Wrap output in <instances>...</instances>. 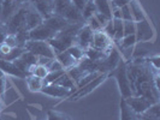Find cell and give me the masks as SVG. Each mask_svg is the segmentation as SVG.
Here are the masks:
<instances>
[{"mask_svg":"<svg viewBox=\"0 0 160 120\" xmlns=\"http://www.w3.org/2000/svg\"><path fill=\"white\" fill-rule=\"evenodd\" d=\"M127 63V73L132 95L148 98L152 103H159V88L154 83V76L159 73L146 58H134Z\"/></svg>","mask_w":160,"mask_h":120,"instance_id":"6da1fadb","label":"cell"},{"mask_svg":"<svg viewBox=\"0 0 160 120\" xmlns=\"http://www.w3.org/2000/svg\"><path fill=\"white\" fill-rule=\"evenodd\" d=\"M83 24L84 23H70L63 30L57 32L53 39L47 41L49 46L53 48L56 55L58 53H62V52L66 50L69 47H71L72 45H75L76 36H77V34H78Z\"/></svg>","mask_w":160,"mask_h":120,"instance_id":"7a4b0ae2","label":"cell"},{"mask_svg":"<svg viewBox=\"0 0 160 120\" xmlns=\"http://www.w3.org/2000/svg\"><path fill=\"white\" fill-rule=\"evenodd\" d=\"M108 76H113L117 79L120 95H122L123 98H128L130 96H132L130 82H129L128 78V73H127V63H125L124 59L120 60V63L117 65V67L112 72H110Z\"/></svg>","mask_w":160,"mask_h":120,"instance_id":"3957f363","label":"cell"},{"mask_svg":"<svg viewBox=\"0 0 160 120\" xmlns=\"http://www.w3.org/2000/svg\"><path fill=\"white\" fill-rule=\"evenodd\" d=\"M28 7H29V2H23L17 8L16 12L4 23L8 34H17L18 31L25 30V21H27Z\"/></svg>","mask_w":160,"mask_h":120,"instance_id":"277c9868","label":"cell"},{"mask_svg":"<svg viewBox=\"0 0 160 120\" xmlns=\"http://www.w3.org/2000/svg\"><path fill=\"white\" fill-rule=\"evenodd\" d=\"M24 49L32 53V54H35L36 56H45V58H49V59L56 58V53H54L53 48L49 46L47 41L29 40L25 42Z\"/></svg>","mask_w":160,"mask_h":120,"instance_id":"5b68a950","label":"cell"},{"mask_svg":"<svg viewBox=\"0 0 160 120\" xmlns=\"http://www.w3.org/2000/svg\"><path fill=\"white\" fill-rule=\"evenodd\" d=\"M107 77H108V73H100V74H99L96 78H94L90 83L86 84V85L82 87V88H78L76 91H73L71 95L69 96V100H70V101H76V100H78V98L83 97V96L89 95V94H90L92 91H94L99 85H101V83H104Z\"/></svg>","mask_w":160,"mask_h":120,"instance_id":"8992f818","label":"cell"},{"mask_svg":"<svg viewBox=\"0 0 160 120\" xmlns=\"http://www.w3.org/2000/svg\"><path fill=\"white\" fill-rule=\"evenodd\" d=\"M136 31H135V36H136V42H147V41H152L155 36L154 29L152 28L151 22L147 19L141 21V22H136Z\"/></svg>","mask_w":160,"mask_h":120,"instance_id":"52a82bcc","label":"cell"},{"mask_svg":"<svg viewBox=\"0 0 160 120\" xmlns=\"http://www.w3.org/2000/svg\"><path fill=\"white\" fill-rule=\"evenodd\" d=\"M125 100V102L130 106V108L134 111V112L136 113L137 115H140V114H142L143 112H146L152 104V103L148 98H146V97H142V96H130L128 98H124Z\"/></svg>","mask_w":160,"mask_h":120,"instance_id":"ba28073f","label":"cell"},{"mask_svg":"<svg viewBox=\"0 0 160 120\" xmlns=\"http://www.w3.org/2000/svg\"><path fill=\"white\" fill-rule=\"evenodd\" d=\"M30 5L35 8L43 19L54 15V0H30Z\"/></svg>","mask_w":160,"mask_h":120,"instance_id":"9c48e42d","label":"cell"},{"mask_svg":"<svg viewBox=\"0 0 160 120\" xmlns=\"http://www.w3.org/2000/svg\"><path fill=\"white\" fill-rule=\"evenodd\" d=\"M93 35L94 31L89 28L87 24L84 23L82 25V28L80 29V31L76 36V41H75V45L80 46L82 49H88L89 47H92L93 45Z\"/></svg>","mask_w":160,"mask_h":120,"instance_id":"30bf717a","label":"cell"},{"mask_svg":"<svg viewBox=\"0 0 160 120\" xmlns=\"http://www.w3.org/2000/svg\"><path fill=\"white\" fill-rule=\"evenodd\" d=\"M57 32L48 28L46 24H41L39 26L29 30V39L34 41H48L54 37Z\"/></svg>","mask_w":160,"mask_h":120,"instance_id":"8fae6325","label":"cell"},{"mask_svg":"<svg viewBox=\"0 0 160 120\" xmlns=\"http://www.w3.org/2000/svg\"><path fill=\"white\" fill-rule=\"evenodd\" d=\"M40 93L45 94V95L52 96V97H60V98H65L69 97L72 94V91L70 89H66L64 87H60L58 84H46L43 85V88L41 89Z\"/></svg>","mask_w":160,"mask_h":120,"instance_id":"7c38bea8","label":"cell"},{"mask_svg":"<svg viewBox=\"0 0 160 120\" xmlns=\"http://www.w3.org/2000/svg\"><path fill=\"white\" fill-rule=\"evenodd\" d=\"M23 2H19L18 0H2V8H1V17H0V23H5L10 17L12 16L17 11Z\"/></svg>","mask_w":160,"mask_h":120,"instance_id":"4fadbf2b","label":"cell"},{"mask_svg":"<svg viewBox=\"0 0 160 120\" xmlns=\"http://www.w3.org/2000/svg\"><path fill=\"white\" fill-rule=\"evenodd\" d=\"M42 23H43V18L29 2V7H28V12H27V21H25V30L29 31L34 28L41 25Z\"/></svg>","mask_w":160,"mask_h":120,"instance_id":"5bb4252c","label":"cell"},{"mask_svg":"<svg viewBox=\"0 0 160 120\" xmlns=\"http://www.w3.org/2000/svg\"><path fill=\"white\" fill-rule=\"evenodd\" d=\"M0 70L4 72L5 74L13 76V77H17V78H23V79H25V77H27V73L23 72L22 70H19L16 65H15L13 61H8V60L0 59Z\"/></svg>","mask_w":160,"mask_h":120,"instance_id":"9a60e30c","label":"cell"},{"mask_svg":"<svg viewBox=\"0 0 160 120\" xmlns=\"http://www.w3.org/2000/svg\"><path fill=\"white\" fill-rule=\"evenodd\" d=\"M112 45V40L105 34L104 30L100 31H95L93 35V45L92 47H95L98 49H102L106 50L107 48Z\"/></svg>","mask_w":160,"mask_h":120,"instance_id":"2e32d148","label":"cell"},{"mask_svg":"<svg viewBox=\"0 0 160 120\" xmlns=\"http://www.w3.org/2000/svg\"><path fill=\"white\" fill-rule=\"evenodd\" d=\"M43 24H46L48 28H51L52 30H54L56 32L63 30L64 28H66L69 25V22L65 19L64 17L58 16V15H53L47 19H43Z\"/></svg>","mask_w":160,"mask_h":120,"instance_id":"e0dca14e","label":"cell"},{"mask_svg":"<svg viewBox=\"0 0 160 120\" xmlns=\"http://www.w3.org/2000/svg\"><path fill=\"white\" fill-rule=\"evenodd\" d=\"M128 5H129V7H130V11H131L132 21H134L135 23L147 19V15H146V12L143 11L141 4L138 2V0H130Z\"/></svg>","mask_w":160,"mask_h":120,"instance_id":"ac0fdd59","label":"cell"},{"mask_svg":"<svg viewBox=\"0 0 160 120\" xmlns=\"http://www.w3.org/2000/svg\"><path fill=\"white\" fill-rule=\"evenodd\" d=\"M69 23H84V19L82 17V12L78 8H76L73 5H70L69 7L65 10L63 16Z\"/></svg>","mask_w":160,"mask_h":120,"instance_id":"d6986e66","label":"cell"},{"mask_svg":"<svg viewBox=\"0 0 160 120\" xmlns=\"http://www.w3.org/2000/svg\"><path fill=\"white\" fill-rule=\"evenodd\" d=\"M93 2L96 7V12L102 13L108 19H112V7L108 0H93Z\"/></svg>","mask_w":160,"mask_h":120,"instance_id":"ffe728a7","label":"cell"},{"mask_svg":"<svg viewBox=\"0 0 160 120\" xmlns=\"http://www.w3.org/2000/svg\"><path fill=\"white\" fill-rule=\"evenodd\" d=\"M120 120H138V115L130 108L124 98L120 100Z\"/></svg>","mask_w":160,"mask_h":120,"instance_id":"44dd1931","label":"cell"},{"mask_svg":"<svg viewBox=\"0 0 160 120\" xmlns=\"http://www.w3.org/2000/svg\"><path fill=\"white\" fill-rule=\"evenodd\" d=\"M138 120H160L159 103L152 104L146 112L138 115Z\"/></svg>","mask_w":160,"mask_h":120,"instance_id":"7402d4cb","label":"cell"},{"mask_svg":"<svg viewBox=\"0 0 160 120\" xmlns=\"http://www.w3.org/2000/svg\"><path fill=\"white\" fill-rule=\"evenodd\" d=\"M25 80H27V85H28V89L32 91V93H39L41 91V89L43 88V79H41L39 77L34 76V74H28L25 77Z\"/></svg>","mask_w":160,"mask_h":120,"instance_id":"603a6c76","label":"cell"},{"mask_svg":"<svg viewBox=\"0 0 160 120\" xmlns=\"http://www.w3.org/2000/svg\"><path fill=\"white\" fill-rule=\"evenodd\" d=\"M56 59L62 64V66L64 67V70H69L70 67H72V66H75V65L77 64V61L69 54L68 50H64L62 53H58L56 55Z\"/></svg>","mask_w":160,"mask_h":120,"instance_id":"cb8c5ba5","label":"cell"},{"mask_svg":"<svg viewBox=\"0 0 160 120\" xmlns=\"http://www.w3.org/2000/svg\"><path fill=\"white\" fill-rule=\"evenodd\" d=\"M106 50L102 49H98L95 47H89L88 49L84 50V56L88 58L90 60H94V61H100L102 60L105 56H106Z\"/></svg>","mask_w":160,"mask_h":120,"instance_id":"d4e9b609","label":"cell"},{"mask_svg":"<svg viewBox=\"0 0 160 120\" xmlns=\"http://www.w3.org/2000/svg\"><path fill=\"white\" fill-rule=\"evenodd\" d=\"M54 84H58V85L64 87V88H66V89H70L72 93H73L75 89H76V83L70 78V76H69L66 72H65L60 78H58V79L54 82Z\"/></svg>","mask_w":160,"mask_h":120,"instance_id":"484cf974","label":"cell"},{"mask_svg":"<svg viewBox=\"0 0 160 120\" xmlns=\"http://www.w3.org/2000/svg\"><path fill=\"white\" fill-rule=\"evenodd\" d=\"M113 30H114V36L112 41H119L124 37V30H123V21L122 19H116L112 18Z\"/></svg>","mask_w":160,"mask_h":120,"instance_id":"4316f807","label":"cell"},{"mask_svg":"<svg viewBox=\"0 0 160 120\" xmlns=\"http://www.w3.org/2000/svg\"><path fill=\"white\" fill-rule=\"evenodd\" d=\"M66 73L70 76V78H71L76 84L80 82V79L86 74V72L83 71L82 69H81L78 65L76 64L75 66H72V67H70L69 70H66Z\"/></svg>","mask_w":160,"mask_h":120,"instance_id":"83f0119b","label":"cell"},{"mask_svg":"<svg viewBox=\"0 0 160 120\" xmlns=\"http://www.w3.org/2000/svg\"><path fill=\"white\" fill-rule=\"evenodd\" d=\"M25 52L24 47H15V48H11V50L8 52L6 55H4L2 58L0 59H4V60H8V61H15L17 60L18 58H21L22 54Z\"/></svg>","mask_w":160,"mask_h":120,"instance_id":"f1b7e54d","label":"cell"},{"mask_svg":"<svg viewBox=\"0 0 160 120\" xmlns=\"http://www.w3.org/2000/svg\"><path fill=\"white\" fill-rule=\"evenodd\" d=\"M71 0H54V15L63 16L65 10L71 5Z\"/></svg>","mask_w":160,"mask_h":120,"instance_id":"f546056e","label":"cell"},{"mask_svg":"<svg viewBox=\"0 0 160 120\" xmlns=\"http://www.w3.org/2000/svg\"><path fill=\"white\" fill-rule=\"evenodd\" d=\"M96 13V7L95 5H94V2H93V0H89L88 2L86 4V6L83 7L82 10V17H83V19H84V22L90 18V17H93L94 15Z\"/></svg>","mask_w":160,"mask_h":120,"instance_id":"4dcf8cb0","label":"cell"},{"mask_svg":"<svg viewBox=\"0 0 160 120\" xmlns=\"http://www.w3.org/2000/svg\"><path fill=\"white\" fill-rule=\"evenodd\" d=\"M66 50L69 52V54H70L77 63L84 56V49H82V48H81L80 46H77V45H72L71 47H69Z\"/></svg>","mask_w":160,"mask_h":120,"instance_id":"1f68e13d","label":"cell"},{"mask_svg":"<svg viewBox=\"0 0 160 120\" xmlns=\"http://www.w3.org/2000/svg\"><path fill=\"white\" fill-rule=\"evenodd\" d=\"M100 74V72H90V73H86L82 78L80 79V82L76 84V88L78 89V88H82V87H84L86 84H88V83H90L92 80L94 79V78H96Z\"/></svg>","mask_w":160,"mask_h":120,"instance_id":"d6a6232c","label":"cell"},{"mask_svg":"<svg viewBox=\"0 0 160 120\" xmlns=\"http://www.w3.org/2000/svg\"><path fill=\"white\" fill-rule=\"evenodd\" d=\"M66 70H60V71H53V72H48L47 77L43 79V84L46 85V84H52V83H54L58 78H60L63 74H64Z\"/></svg>","mask_w":160,"mask_h":120,"instance_id":"836d02e7","label":"cell"},{"mask_svg":"<svg viewBox=\"0 0 160 120\" xmlns=\"http://www.w3.org/2000/svg\"><path fill=\"white\" fill-rule=\"evenodd\" d=\"M123 30H124V36L127 35H132L136 31V25L134 21H123Z\"/></svg>","mask_w":160,"mask_h":120,"instance_id":"e575fe53","label":"cell"},{"mask_svg":"<svg viewBox=\"0 0 160 120\" xmlns=\"http://www.w3.org/2000/svg\"><path fill=\"white\" fill-rule=\"evenodd\" d=\"M16 35V40L17 43H18V47H24L25 42L29 41V31H25V30H22V31H18Z\"/></svg>","mask_w":160,"mask_h":120,"instance_id":"d590c367","label":"cell"},{"mask_svg":"<svg viewBox=\"0 0 160 120\" xmlns=\"http://www.w3.org/2000/svg\"><path fill=\"white\" fill-rule=\"evenodd\" d=\"M48 69L46 66H43V65H36V67H35V70H34V76H36V77H39L41 79H45L46 77H47L48 74Z\"/></svg>","mask_w":160,"mask_h":120,"instance_id":"8d00e7d4","label":"cell"},{"mask_svg":"<svg viewBox=\"0 0 160 120\" xmlns=\"http://www.w3.org/2000/svg\"><path fill=\"white\" fill-rule=\"evenodd\" d=\"M84 23L88 25L89 28L93 30V31L95 32V31H100V30H102V26L100 25V23L98 22V19L95 18V16H93V17H90V18H88Z\"/></svg>","mask_w":160,"mask_h":120,"instance_id":"74e56055","label":"cell"},{"mask_svg":"<svg viewBox=\"0 0 160 120\" xmlns=\"http://www.w3.org/2000/svg\"><path fill=\"white\" fill-rule=\"evenodd\" d=\"M47 118H48V120H68L69 119L64 113L58 112V111H53V109H49L47 112Z\"/></svg>","mask_w":160,"mask_h":120,"instance_id":"f35d334b","label":"cell"},{"mask_svg":"<svg viewBox=\"0 0 160 120\" xmlns=\"http://www.w3.org/2000/svg\"><path fill=\"white\" fill-rule=\"evenodd\" d=\"M120 16H122V21H132V16H131V11L129 5H124L120 7Z\"/></svg>","mask_w":160,"mask_h":120,"instance_id":"ab89813d","label":"cell"},{"mask_svg":"<svg viewBox=\"0 0 160 120\" xmlns=\"http://www.w3.org/2000/svg\"><path fill=\"white\" fill-rule=\"evenodd\" d=\"M48 69V71L49 72H53V71H60V70H64V67L62 66V64L57 60L56 58L54 59H52L49 63H48V65L46 66Z\"/></svg>","mask_w":160,"mask_h":120,"instance_id":"60d3db41","label":"cell"},{"mask_svg":"<svg viewBox=\"0 0 160 120\" xmlns=\"http://www.w3.org/2000/svg\"><path fill=\"white\" fill-rule=\"evenodd\" d=\"M4 43H6L8 47L11 48L18 47V43H17L16 35L15 34H8V36H6V39H5V41H4Z\"/></svg>","mask_w":160,"mask_h":120,"instance_id":"b9f144b4","label":"cell"},{"mask_svg":"<svg viewBox=\"0 0 160 120\" xmlns=\"http://www.w3.org/2000/svg\"><path fill=\"white\" fill-rule=\"evenodd\" d=\"M94 16H95V18L98 19V22L100 23V25L102 26V29H104L105 26H106V24H107L108 22H110V21H111V19H108V18H107L106 16H104L102 13H99V12H96Z\"/></svg>","mask_w":160,"mask_h":120,"instance_id":"7bdbcfd3","label":"cell"},{"mask_svg":"<svg viewBox=\"0 0 160 120\" xmlns=\"http://www.w3.org/2000/svg\"><path fill=\"white\" fill-rule=\"evenodd\" d=\"M8 35V32L6 26H5V24L0 23V45L4 43V41H5Z\"/></svg>","mask_w":160,"mask_h":120,"instance_id":"ee69618b","label":"cell"},{"mask_svg":"<svg viewBox=\"0 0 160 120\" xmlns=\"http://www.w3.org/2000/svg\"><path fill=\"white\" fill-rule=\"evenodd\" d=\"M88 1L89 0H71L72 5L76 8H78L81 12H82V10H83V7L86 6V4H87Z\"/></svg>","mask_w":160,"mask_h":120,"instance_id":"f6af8a7d","label":"cell"},{"mask_svg":"<svg viewBox=\"0 0 160 120\" xmlns=\"http://www.w3.org/2000/svg\"><path fill=\"white\" fill-rule=\"evenodd\" d=\"M129 1H130V0H111L110 2H111V6L120 8L122 6H124V5H128Z\"/></svg>","mask_w":160,"mask_h":120,"instance_id":"bcb514c9","label":"cell"},{"mask_svg":"<svg viewBox=\"0 0 160 120\" xmlns=\"http://www.w3.org/2000/svg\"><path fill=\"white\" fill-rule=\"evenodd\" d=\"M6 83H8V78L5 74L4 77L0 78V96H2L6 91Z\"/></svg>","mask_w":160,"mask_h":120,"instance_id":"7dc6e473","label":"cell"},{"mask_svg":"<svg viewBox=\"0 0 160 120\" xmlns=\"http://www.w3.org/2000/svg\"><path fill=\"white\" fill-rule=\"evenodd\" d=\"M1 8H2V0H0V17H1Z\"/></svg>","mask_w":160,"mask_h":120,"instance_id":"c3c4849f","label":"cell"},{"mask_svg":"<svg viewBox=\"0 0 160 120\" xmlns=\"http://www.w3.org/2000/svg\"><path fill=\"white\" fill-rule=\"evenodd\" d=\"M1 109H2V100H1V97H0V112H1Z\"/></svg>","mask_w":160,"mask_h":120,"instance_id":"681fc988","label":"cell"},{"mask_svg":"<svg viewBox=\"0 0 160 120\" xmlns=\"http://www.w3.org/2000/svg\"><path fill=\"white\" fill-rule=\"evenodd\" d=\"M4 76H5V73L0 70V78H1V77H4Z\"/></svg>","mask_w":160,"mask_h":120,"instance_id":"f907efd6","label":"cell"},{"mask_svg":"<svg viewBox=\"0 0 160 120\" xmlns=\"http://www.w3.org/2000/svg\"><path fill=\"white\" fill-rule=\"evenodd\" d=\"M108 1H111V0H108Z\"/></svg>","mask_w":160,"mask_h":120,"instance_id":"816d5d0a","label":"cell"},{"mask_svg":"<svg viewBox=\"0 0 160 120\" xmlns=\"http://www.w3.org/2000/svg\"><path fill=\"white\" fill-rule=\"evenodd\" d=\"M68 120H70V119H68Z\"/></svg>","mask_w":160,"mask_h":120,"instance_id":"f5cc1de1","label":"cell"}]
</instances>
